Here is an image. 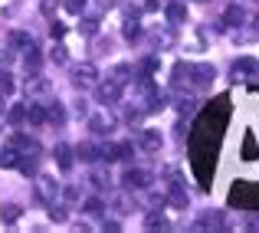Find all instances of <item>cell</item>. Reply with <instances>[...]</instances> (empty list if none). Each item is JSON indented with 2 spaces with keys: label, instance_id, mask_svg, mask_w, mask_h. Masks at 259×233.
I'll return each instance as SVG.
<instances>
[{
  "label": "cell",
  "instance_id": "cell-14",
  "mask_svg": "<svg viewBox=\"0 0 259 233\" xmlns=\"http://www.w3.org/2000/svg\"><path fill=\"white\" fill-rule=\"evenodd\" d=\"M56 164H59L63 171L72 168V148H69V145H56Z\"/></svg>",
  "mask_w": 259,
  "mask_h": 233
},
{
  "label": "cell",
  "instance_id": "cell-8",
  "mask_svg": "<svg viewBox=\"0 0 259 233\" xmlns=\"http://www.w3.org/2000/svg\"><path fill=\"white\" fill-rule=\"evenodd\" d=\"M7 43H10L13 50H33V46H36V43H33V36H30V33H23V30H13L10 36H7Z\"/></svg>",
  "mask_w": 259,
  "mask_h": 233
},
{
  "label": "cell",
  "instance_id": "cell-11",
  "mask_svg": "<svg viewBox=\"0 0 259 233\" xmlns=\"http://www.w3.org/2000/svg\"><path fill=\"white\" fill-rule=\"evenodd\" d=\"M108 79L118 82V86H128V82L135 79V72H132V66H128V63H118V66L112 69V76H108Z\"/></svg>",
  "mask_w": 259,
  "mask_h": 233
},
{
  "label": "cell",
  "instance_id": "cell-2",
  "mask_svg": "<svg viewBox=\"0 0 259 233\" xmlns=\"http://www.w3.org/2000/svg\"><path fill=\"white\" fill-rule=\"evenodd\" d=\"M121 184H125V187H148V184H151V174L141 171V168H128L125 177H121Z\"/></svg>",
  "mask_w": 259,
  "mask_h": 233
},
{
  "label": "cell",
  "instance_id": "cell-20",
  "mask_svg": "<svg viewBox=\"0 0 259 233\" xmlns=\"http://www.w3.org/2000/svg\"><path fill=\"white\" fill-rule=\"evenodd\" d=\"M7 119H10L13 125H23V122H26V105H13V108H10V115H7Z\"/></svg>",
  "mask_w": 259,
  "mask_h": 233
},
{
  "label": "cell",
  "instance_id": "cell-23",
  "mask_svg": "<svg viewBox=\"0 0 259 233\" xmlns=\"http://www.w3.org/2000/svg\"><path fill=\"white\" fill-rule=\"evenodd\" d=\"M10 92H13V76H10V72H0V99L10 95Z\"/></svg>",
  "mask_w": 259,
  "mask_h": 233
},
{
  "label": "cell",
  "instance_id": "cell-24",
  "mask_svg": "<svg viewBox=\"0 0 259 233\" xmlns=\"http://www.w3.org/2000/svg\"><path fill=\"white\" fill-rule=\"evenodd\" d=\"M171 204H174V207H187V194H184L181 187H174L171 190Z\"/></svg>",
  "mask_w": 259,
  "mask_h": 233
},
{
  "label": "cell",
  "instance_id": "cell-25",
  "mask_svg": "<svg viewBox=\"0 0 259 233\" xmlns=\"http://www.w3.org/2000/svg\"><path fill=\"white\" fill-rule=\"evenodd\" d=\"M79 158H85V161H95V158H99V148L82 145V148H79Z\"/></svg>",
  "mask_w": 259,
  "mask_h": 233
},
{
  "label": "cell",
  "instance_id": "cell-15",
  "mask_svg": "<svg viewBox=\"0 0 259 233\" xmlns=\"http://www.w3.org/2000/svg\"><path fill=\"white\" fill-rule=\"evenodd\" d=\"M145 227H148V230H167V217L154 210V214H148V217H145Z\"/></svg>",
  "mask_w": 259,
  "mask_h": 233
},
{
  "label": "cell",
  "instance_id": "cell-3",
  "mask_svg": "<svg viewBox=\"0 0 259 233\" xmlns=\"http://www.w3.org/2000/svg\"><path fill=\"white\" fill-rule=\"evenodd\" d=\"M138 148H141L145 154H154V151H161V132H154V128L141 132V138H138Z\"/></svg>",
  "mask_w": 259,
  "mask_h": 233
},
{
  "label": "cell",
  "instance_id": "cell-27",
  "mask_svg": "<svg viewBox=\"0 0 259 233\" xmlns=\"http://www.w3.org/2000/svg\"><path fill=\"white\" fill-rule=\"evenodd\" d=\"M17 217H20V207H4V220L7 223H13Z\"/></svg>",
  "mask_w": 259,
  "mask_h": 233
},
{
  "label": "cell",
  "instance_id": "cell-28",
  "mask_svg": "<svg viewBox=\"0 0 259 233\" xmlns=\"http://www.w3.org/2000/svg\"><path fill=\"white\" fill-rule=\"evenodd\" d=\"M50 56H53V63H66V50H63V46H53Z\"/></svg>",
  "mask_w": 259,
  "mask_h": 233
},
{
  "label": "cell",
  "instance_id": "cell-30",
  "mask_svg": "<svg viewBox=\"0 0 259 233\" xmlns=\"http://www.w3.org/2000/svg\"><path fill=\"white\" fill-rule=\"evenodd\" d=\"M246 227H249V230H259V214L249 217V223H246Z\"/></svg>",
  "mask_w": 259,
  "mask_h": 233
},
{
  "label": "cell",
  "instance_id": "cell-12",
  "mask_svg": "<svg viewBox=\"0 0 259 233\" xmlns=\"http://www.w3.org/2000/svg\"><path fill=\"white\" fill-rule=\"evenodd\" d=\"M26 122H30L33 128L46 125V108L43 105H26Z\"/></svg>",
  "mask_w": 259,
  "mask_h": 233
},
{
  "label": "cell",
  "instance_id": "cell-4",
  "mask_svg": "<svg viewBox=\"0 0 259 233\" xmlns=\"http://www.w3.org/2000/svg\"><path fill=\"white\" fill-rule=\"evenodd\" d=\"M118 95H121V86H118V82L108 79V82H102V86H99V102H102V105H115V102H118Z\"/></svg>",
  "mask_w": 259,
  "mask_h": 233
},
{
  "label": "cell",
  "instance_id": "cell-21",
  "mask_svg": "<svg viewBox=\"0 0 259 233\" xmlns=\"http://www.w3.org/2000/svg\"><path fill=\"white\" fill-rule=\"evenodd\" d=\"M79 33H85V36H95V33H99V20H95V17L82 20V23H79Z\"/></svg>",
  "mask_w": 259,
  "mask_h": 233
},
{
  "label": "cell",
  "instance_id": "cell-9",
  "mask_svg": "<svg viewBox=\"0 0 259 233\" xmlns=\"http://www.w3.org/2000/svg\"><path fill=\"white\" fill-rule=\"evenodd\" d=\"M233 72H236V76H256V72H259V59H249V56L236 59V63H233Z\"/></svg>",
  "mask_w": 259,
  "mask_h": 233
},
{
  "label": "cell",
  "instance_id": "cell-13",
  "mask_svg": "<svg viewBox=\"0 0 259 233\" xmlns=\"http://www.w3.org/2000/svg\"><path fill=\"white\" fill-rule=\"evenodd\" d=\"M164 17L171 20V23H184V20H187V7H184V4H177V0H174V4H167Z\"/></svg>",
  "mask_w": 259,
  "mask_h": 233
},
{
  "label": "cell",
  "instance_id": "cell-17",
  "mask_svg": "<svg viewBox=\"0 0 259 233\" xmlns=\"http://www.w3.org/2000/svg\"><path fill=\"white\" fill-rule=\"evenodd\" d=\"M89 125H92V132H95V135H105V132H112V122H108L105 115H92V122H89Z\"/></svg>",
  "mask_w": 259,
  "mask_h": 233
},
{
  "label": "cell",
  "instance_id": "cell-7",
  "mask_svg": "<svg viewBox=\"0 0 259 233\" xmlns=\"http://www.w3.org/2000/svg\"><path fill=\"white\" fill-rule=\"evenodd\" d=\"M213 66H194V69H190V82H194V86H210V82H213Z\"/></svg>",
  "mask_w": 259,
  "mask_h": 233
},
{
  "label": "cell",
  "instance_id": "cell-18",
  "mask_svg": "<svg viewBox=\"0 0 259 233\" xmlns=\"http://www.w3.org/2000/svg\"><path fill=\"white\" fill-rule=\"evenodd\" d=\"M197 227H223V214H217V210H207V214L200 217V223Z\"/></svg>",
  "mask_w": 259,
  "mask_h": 233
},
{
  "label": "cell",
  "instance_id": "cell-29",
  "mask_svg": "<svg viewBox=\"0 0 259 233\" xmlns=\"http://www.w3.org/2000/svg\"><path fill=\"white\" fill-rule=\"evenodd\" d=\"M50 217L53 220H66V210L63 207H50Z\"/></svg>",
  "mask_w": 259,
  "mask_h": 233
},
{
  "label": "cell",
  "instance_id": "cell-1",
  "mask_svg": "<svg viewBox=\"0 0 259 233\" xmlns=\"http://www.w3.org/2000/svg\"><path fill=\"white\" fill-rule=\"evenodd\" d=\"M56 194H59V187H56V177H50V174H36V197L43 204H53L56 201Z\"/></svg>",
  "mask_w": 259,
  "mask_h": 233
},
{
  "label": "cell",
  "instance_id": "cell-5",
  "mask_svg": "<svg viewBox=\"0 0 259 233\" xmlns=\"http://www.w3.org/2000/svg\"><path fill=\"white\" fill-rule=\"evenodd\" d=\"M121 33H125V40H135L141 33V13L138 10H128L125 13V26H121Z\"/></svg>",
  "mask_w": 259,
  "mask_h": 233
},
{
  "label": "cell",
  "instance_id": "cell-6",
  "mask_svg": "<svg viewBox=\"0 0 259 233\" xmlns=\"http://www.w3.org/2000/svg\"><path fill=\"white\" fill-rule=\"evenodd\" d=\"M72 82H76V86H92V82H99V72H95L92 63H85V66H79V69L72 72Z\"/></svg>",
  "mask_w": 259,
  "mask_h": 233
},
{
  "label": "cell",
  "instance_id": "cell-10",
  "mask_svg": "<svg viewBox=\"0 0 259 233\" xmlns=\"http://www.w3.org/2000/svg\"><path fill=\"white\" fill-rule=\"evenodd\" d=\"M223 23H227V26H240V23H246V13H243V7H240V4H230V7H227V13H223Z\"/></svg>",
  "mask_w": 259,
  "mask_h": 233
},
{
  "label": "cell",
  "instance_id": "cell-16",
  "mask_svg": "<svg viewBox=\"0 0 259 233\" xmlns=\"http://www.w3.org/2000/svg\"><path fill=\"white\" fill-rule=\"evenodd\" d=\"M46 122H56V125H63V122H66V108L59 105V102H53V105L46 108Z\"/></svg>",
  "mask_w": 259,
  "mask_h": 233
},
{
  "label": "cell",
  "instance_id": "cell-33",
  "mask_svg": "<svg viewBox=\"0 0 259 233\" xmlns=\"http://www.w3.org/2000/svg\"><path fill=\"white\" fill-rule=\"evenodd\" d=\"M200 4H207V0H200Z\"/></svg>",
  "mask_w": 259,
  "mask_h": 233
},
{
  "label": "cell",
  "instance_id": "cell-22",
  "mask_svg": "<svg viewBox=\"0 0 259 233\" xmlns=\"http://www.w3.org/2000/svg\"><path fill=\"white\" fill-rule=\"evenodd\" d=\"M63 7H66V13H72V17H79V13L85 10V0H63Z\"/></svg>",
  "mask_w": 259,
  "mask_h": 233
},
{
  "label": "cell",
  "instance_id": "cell-31",
  "mask_svg": "<svg viewBox=\"0 0 259 233\" xmlns=\"http://www.w3.org/2000/svg\"><path fill=\"white\" fill-rule=\"evenodd\" d=\"M102 4H105V7H115V4H118V0H102Z\"/></svg>",
  "mask_w": 259,
  "mask_h": 233
},
{
  "label": "cell",
  "instance_id": "cell-19",
  "mask_svg": "<svg viewBox=\"0 0 259 233\" xmlns=\"http://www.w3.org/2000/svg\"><path fill=\"white\" fill-rule=\"evenodd\" d=\"M17 164H20L17 151H10V148H4V151H0V168H17Z\"/></svg>",
  "mask_w": 259,
  "mask_h": 233
},
{
  "label": "cell",
  "instance_id": "cell-26",
  "mask_svg": "<svg viewBox=\"0 0 259 233\" xmlns=\"http://www.w3.org/2000/svg\"><path fill=\"white\" fill-rule=\"evenodd\" d=\"M85 210H89V214H102V201H99V197L85 201Z\"/></svg>",
  "mask_w": 259,
  "mask_h": 233
},
{
  "label": "cell",
  "instance_id": "cell-32",
  "mask_svg": "<svg viewBox=\"0 0 259 233\" xmlns=\"http://www.w3.org/2000/svg\"><path fill=\"white\" fill-rule=\"evenodd\" d=\"M0 115H4V102H0Z\"/></svg>",
  "mask_w": 259,
  "mask_h": 233
}]
</instances>
